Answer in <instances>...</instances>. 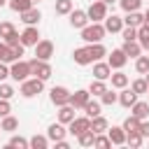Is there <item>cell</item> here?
<instances>
[{
    "label": "cell",
    "instance_id": "obj_1",
    "mask_svg": "<svg viewBox=\"0 0 149 149\" xmlns=\"http://www.w3.org/2000/svg\"><path fill=\"white\" fill-rule=\"evenodd\" d=\"M105 33H107V30H105V26L93 21L91 26H84V28H81V40H84V42H88V44H93V42H100V40L105 37Z\"/></svg>",
    "mask_w": 149,
    "mask_h": 149
},
{
    "label": "cell",
    "instance_id": "obj_2",
    "mask_svg": "<svg viewBox=\"0 0 149 149\" xmlns=\"http://www.w3.org/2000/svg\"><path fill=\"white\" fill-rule=\"evenodd\" d=\"M28 74H33V72H30V61L26 63V61L19 58V61L12 63V68H9V77H12L14 81H26Z\"/></svg>",
    "mask_w": 149,
    "mask_h": 149
},
{
    "label": "cell",
    "instance_id": "obj_3",
    "mask_svg": "<svg viewBox=\"0 0 149 149\" xmlns=\"http://www.w3.org/2000/svg\"><path fill=\"white\" fill-rule=\"evenodd\" d=\"M42 88H44V79H37V77H33V79H26V81H21V95H23V98H33V95L42 93Z\"/></svg>",
    "mask_w": 149,
    "mask_h": 149
},
{
    "label": "cell",
    "instance_id": "obj_4",
    "mask_svg": "<svg viewBox=\"0 0 149 149\" xmlns=\"http://www.w3.org/2000/svg\"><path fill=\"white\" fill-rule=\"evenodd\" d=\"M30 72H33L37 79H44V81H47V79L51 77V65H49L47 61H42V58L35 56V58L30 61Z\"/></svg>",
    "mask_w": 149,
    "mask_h": 149
},
{
    "label": "cell",
    "instance_id": "obj_5",
    "mask_svg": "<svg viewBox=\"0 0 149 149\" xmlns=\"http://www.w3.org/2000/svg\"><path fill=\"white\" fill-rule=\"evenodd\" d=\"M86 14H88V19H91V21L100 23V21H105V19H107V5H105L102 0H95V2L86 9Z\"/></svg>",
    "mask_w": 149,
    "mask_h": 149
},
{
    "label": "cell",
    "instance_id": "obj_6",
    "mask_svg": "<svg viewBox=\"0 0 149 149\" xmlns=\"http://www.w3.org/2000/svg\"><path fill=\"white\" fill-rule=\"evenodd\" d=\"M70 91L65 88V86H54L51 91H49V98H51V102L56 105V107H61V105H68L70 102Z\"/></svg>",
    "mask_w": 149,
    "mask_h": 149
},
{
    "label": "cell",
    "instance_id": "obj_7",
    "mask_svg": "<svg viewBox=\"0 0 149 149\" xmlns=\"http://www.w3.org/2000/svg\"><path fill=\"white\" fill-rule=\"evenodd\" d=\"M35 56L42 58V61H49V58L54 56V42H51V40H40V42L35 44Z\"/></svg>",
    "mask_w": 149,
    "mask_h": 149
},
{
    "label": "cell",
    "instance_id": "obj_8",
    "mask_svg": "<svg viewBox=\"0 0 149 149\" xmlns=\"http://www.w3.org/2000/svg\"><path fill=\"white\" fill-rule=\"evenodd\" d=\"M107 63H109V68H112V70H121V68L128 63V56H126V51H123V49H114V51L109 54Z\"/></svg>",
    "mask_w": 149,
    "mask_h": 149
},
{
    "label": "cell",
    "instance_id": "obj_9",
    "mask_svg": "<svg viewBox=\"0 0 149 149\" xmlns=\"http://www.w3.org/2000/svg\"><path fill=\"white\" fill-rule=\"evenodd\" d=\"M68 126H70V130H68V133H72V135H81L84 130H88V128H91V119H88V116H79V119L74 116Z\"/></svg>",
    "mask_w": 149,
    "mask_h": 149
},
{
    "label": "cell",
    "instance_id": "obj_10",
    "mask_svg": "<svg viewBox=\"0 0 149 149\" xmlns=\"http://www.w3.org/2000/svg\"><path fill=\"white\" fill-rule=\"evenodd\" d=\"M40 42V30L35 28V26H28L23 33H21V44L23 47H35Z\"/></svg>",
    "mask_w": 149,
    "mask_h": 149
},
{
    "label": "cell",
    "instance_id": "obj_11",
    "mask_svg": "<svg viewBox=\"0 0 149 149\" xmlns=\"http://www.w3.org/2000/svg\"><path fill=\"white\" fill-rule=\"evenodd\" d=\"M88 14L84 12V9H72L70 12V26L72 28H84V26H88Z\"/></svg>",
    "mask_w": 149,
    "mask_h": 149
},
{
    "label": "cell",
    "instance_id": "obj_12",
    "mask_svg": "<svg viewBox=\"0 0 149 149\" xmlns=\"http://www.w3.org/2000/svg\"><path fill=\"white\" fill-rule=\"evenodd\" d=\"M88 100H91V93L84 91V88H81V91H74V93L70 95V105H72L74 109H84V105H86Z\"/></svg>",
    "mask_w": 149,
    "mask_h": 149
},
{
    "label": "cell",
    "instance_id": "obj_13",
    "mask_svg": "<svg viewBox=\"0 0 149 149\" xmlns=\"http://www.w3.org/2000/svg\"><path fill=\"white\" fill-rule=\"evenodd\" d=\"M72 58H74L77 65H88V63H93V56H91L88 47H79V49H74V51H72Z\"/></svg>",
    "mask_w": 149,
    "mask_h": 149
},
{
    "label": "cell",
    "instance_id": "obj_14",
    "mask_svg": "<svg viewBox=\"0 0 149 149\" xmlns=\"http://www.w3.org/2000/svg\"><path fill=\"white\" fill-rule=\"evenodd\" d=\"M123 26H126V23H123V19H121V16H116V14H112V16H107V19H105V30H107V33H121V30H123Z\"/></svg>",
    "mask_w": 149,
    "mask_h": 149
},
{
    "label": "cell",
    "instance_id": "obj_15",
    "mask_svg": "<svg viewBox=\"0 0 149 149\" xmlns=\"http://www.w3.org/2000/svg\"><path fill=\"white\" fill-rule=\"evenodd\" d=\"M107 135H109V140H112V144H126V130H123V126H112V128H107Z\"/></svg>",
    "mask_w": 149,
    "mask_h": 149
},
{
    "label": "cell",
    "instance_id": "obj_16",
    "mask_svg": "<svg viewBox=\"0 0 149 149\" xmlns=\"http://www.w3.org/2000/svg\"><path fill=\"white\" fill-rule=\"evenodd\" d=\"M119 102H121L123 107H133V105L137 102V93H135L133 88H121V93H119Z\"/></svg>",
    "mask_w": 149,
    "mask_h": 149
},
{
    "label": "cell",
    "instance_id": "obj_17",
    "mask_svg": "<svg viewBox=\"0 0 149 149\" xmlns=\"http://www.w3.org/2000/svg\"><path fill=\"white\" fill-rule=\"evenodd\" d=\"M123 51H126V56H130V58H137L144 49L140 47V42L137 40H128V42H123V47H121Z\"/></svg>",
    "mask_w": 149,
    "mask_h": 149
},
{
    "label": "cell",
    "instance_id": "obj_18",
    "mask_svg": "<svg viewBox=\"0 0 149 149\" xmlns=\"http://www.w3.org/2000/svg\"><path fill=\"white\" fill-rule=\"evenodd\" d=\"M93 77L95 79H109L112 77V68H109V63H95L93 65Z\"/></svg>",
    "mask_w": 149,
    "mask_h": 149
},
{
    "label": "cell",
    "instance_id": "obj_19",
    "mask_svg": "<svg viewBox=\"0 0 149 149\" xmlns=\"http://www.w3.org/2000/svg\"><path fill=\"white\" fill-rule=\"evenodd\" d=\"M72 119H74V107H72L70 102H68V105H61V107H58V121L65 126V123H70Z\"/></svg>",
    "mask_w": 149,
    "mask_h": 149
},
{
    "label": "cell",
    "instance_id": "obj_20",
    "mask_svg": "<svg viewBox=\"0 0 149 149\" xmlns=\"http://www.w3.org/2000/svg\"><path fill=\"white\" fill-rule=\"evenodd\" d=\"M65 133H68V130H65V128H63V123L58 121V123H51V126H49L47 137H49L51 142H58V140H63V137H65Z\"/></svg>",
    "mask_w": 149,
    "mask_h": 149
},
{
    "label": "cell",
    "instance_id": "obj_21",
    "mask_svg": "<svg viewBox=\"0 0 149 149\" xmlns=\"http://www.w3.org/2000/svg\"><path fill=\"white\" fill-rule=\"evenodd\" d=\"M40 19H42V14H40V9H35V7H30V9H26V12L21 14V21H23L26 26H35Z\"/></svg>",
    "mask_w": 149,
    "mask_h": 149
},
{
    "label": "cell",
    "instance_id": "obj_22",
    "mask_svg": "<svg viewBox=\"0 0 149 149\" xmlns=\"http://www.w3.org/2000/svg\"><path fill=\"white\" fill-rule=\"evenodd\" d=\"M123 23H126V26H133V28H140V26L144 23V14H140L137 9H135V12H126Z\"/></svg>",
    "mask_w": 149,
    "mask_h": 149
},
{
    "label": "cell",
    "instance_id": "obj_23",
    "mask_svg": "<svg viewBox=\"0 0 149 149\" xmlns=\"http://www.w3.org/2000/svg\"><path fill=\"white\" fill-rule=\"evenodd\" d=\"M107 128H109V126H107V119H105V116H100V114H98V116H93V119H91V130H93L95 135H98V133H105Z\"/></svg>",
    "mask_w": 149,
    "mask_h": 149
},
{
    "label": "cell",
    "instance_id": "obj_24",
    "mask_svg": "<svg viewBox=\"0 0 149 149\" xmlns=\"http://www.w3.org/2000/svg\"><path fill=\"white\" fill-rule=\"evenodd\" d=\"M130 109H133V116H137L140 121L149 116V105H147V102H140V100H137V102H135Z\"/></svg>",
    "mask_w": 149,
    "mask_h": 149
},
{
    "label": "cell",
    "instance_id": "obj_25",
    "mask_svg": "<svg viewBox=\"0 0 149 149\" xmlns=\"http://www.w3.org/2000/svg\"><path fill=\"white\" fill-rule=\"evenodd\" d=\"M137 42H140V47H142L144 51H149V28H147L144 23L137 28Z\"/></svg>",
    "mask_w": 149,
    "mask_h": 149
},
{
    "label": "cell",
    "instance_id": "obj_26",
    "mask_svg": "<svg viewBox=\"0 0 149 149\" xmlns=\"http://www.w3.org/2000/svg\"><path fill=\"white\" fill-rule=\"evenodd\" d=\"M112 86L114 88H126L128 86V74H123V72H112Z\"/></svg>",
    "mask_w": 149,
    "mask_h": 149
},
{
    "label": "cell",
    "instance_id": "obj_27",
    "mask_svg": "<svg viewBox=\"0 0 149 149\" xmlns=\"http://www.w3.org/2000/svg\"><path fill=\"white\" fill-rule=\"evenodd\" d=\"M19 128V119H14V116H2V123H0V130H7V133H14Z\"/></svg>",
    "mask_w": 149,
    "mask_h": 149
},
{
    "label": "cell",
    "instance_id": "obj_28",
    "mask_svg": "<svg viewBox=\"0 0 149 149\" xmlns=\"http://www.w3.org/2000/svg\"><path fill=\"white\" fill-rule=\"evenodd\" d=\"M33 7V0H9V9H14V12H19V14H23L26 9H30Z\"/></svg>",
    "mask_w": 149,
    "mask_h": 149
},
{
    "label": "cell",
    "instance_id": "obj_29",
    "mask_svg": "<svg viewBox=\"0 0 149 149\" xmlns=\"http://www.w3.org/2000/svg\"><path fill=\"white\" fill-rule=\"evenodd\" d=\"M77 140H79L81 147H93V142H95V133L88 128V130H84L81 135H77Z\"/></svg>",
    "mask_w": 149,
    "mask_h": 149
},
{
    "label": "cell",
    "instance_id": "obj_30",
    "mask_svg": "<svg viewBox=\"0 0 149 149\" xmlns=\"http://www.w3.org/2000/svg\"><path fill=\"white\" fill-rule=\"evenodd\" d=\"M88 51H91V56H93V61H100L102 56H107V49L100 44V42H93L91 47H88Z\"/></svg>",
    "mask_w": 149,
    "mask_h": 149
},
{
    "label": "cell",
    "instance_id": "obj_31",
    "mask_svg": "<svg viewBox=\"0 0 149 149\" xmlns=\"http://www.w3.org/2000/svg\"><path fill=\"white\" fill-rule=\"evenodd\" d=\"M105 91H107V84L102 79H93L91 86H88V93H93V95H102Z\"/></svg>",
    "mask_w": 149,
    "mask_h": 149
},
{
    "label": "cell",
    "instance_id": "obj_32",
    "mask_svg": "<svg viewBox=\"0 0 149 149\" xmlns=\"http://www.w3.org/2000/svg\"><path fill=\"white\" fill-rule=\"evenodd\" d=\"M0 61H2V63H14L12 47H9L7 42H0Z\"/></svg>",
    "mask_w": 149,
    "mask_h": 149
},
{
    "label": "cell",
    "instance_id": "obj_33",
    "mask_svg": "<svg viewBox=\"0 0 149 149\" xmlns=\"http://www.w3.org/2000/svg\"><path fill=\"white\" fill-rule=\"evenodd\" d=\"M84 112H86V116H88V119L98 116V114H100V102H95V100H88V102L84 105Z\"/></svg>",
    "mask_w": 149,
    "mask_h": 149
},
{
    "label": "cell",
    "instance_id": "obj_34",
    "mask_svg": "<svg viewBox=\"0 0 149 149\" xmlns=\"http://www.w3.org/2000/svg\"><path fill=\"white\" fill-rule=\"evenodd\" d=\"M135 70L140 72V74H147L149 72V56H137V61H135Z\"/></svg>",
    "mask_w": 149,
    "mask_h": 149
},
{
    "label": "cell",
    "instance_id": "obj_35",
    "mask_svg": "<svg viewBox=\"0 0 149 149\" xmlns=\"http://www.w3.org/2000/svg\"><path fill=\"white\" fill-rule=\"evenodd\" d=\"M123 130H126V133H133V130H140V119L130 114V116H128V119L123 121Z\"/></svg>",
    "mask_w": 149,
    "mask_h": 149
},
{
    "label": "cell",
    "instance_id": "obj_36",
    "mask_svg": "<svg viewBox=\"0 0 149 149\" xmlns=\"http://www.w3.org/2000/svg\"><path fill=\"white\" fill-rule=\"evenodd\" d=\"M30 147H33V149H47V147H49V137L35 135V137H30Z\"/></svg>",
    "mask_w": 149,
    "mask_h": 149
},
{
    "label": "cell",
    "instance_id": "obj_37",
    "mask_svg": "<svg viewBox=\"0 0 149 149\" xmlns=\"http://www.w3.org/2000/svg\"><path fill=\"white\" fill-rule=\"evenodd\" d=\"M56 14H70L72 12V0H56Z\"/></svg>",
    "mask_w": 149,
    "mask_h": 149
},
{
    "label": "cell",
    "instance_id": "obj_38",
    "mask_svg": "<svg viewBox=\"0 0 149 149\" xmlns=\"http://www.w3.org/2000/svg\"><path fill=\"white\" fill-rule=\"evenodd\" d=\"M100 102L102 105H114V102H119V93H114V91H105L102 95H100Z\"/></svg>",
    "mask_w": 149,
    "mask_h": 149
},
{
    "label": "cell",
    "instance_id": "obj_39",
    "mask_svg": "<svg viewBox=\"0 0 149 149\" xmlns=\"http://www.w3.org/2000/svg\"><path fill=\"white\" fill-rule=\"evenodd\" d=\"M7 147H19V149H26V147H30V140H26V137H21V135H14V137L7 142Z\"/></svg>",
    "mask_w": 149,
    "mask_h": 149
},
{
    "label": "cell",
    "instance_id": "obj_40",
    "mask_svg": "<svg viewBox=\"0 0 149 149\" xmlns=\"http://www.w3.org/2000/svg\"><path fill=\"white\" fill-rule=\"evenodd\" d=\"M142 140H144V137H142V133H140V130H133V133H128V135H126V142H128L130 147H140V144H142Z\"/></svg>",
    "mask_w": 149,
    "mask_h": 149
},
{
    "label": "cell",
    "instance_id": "obj_41",
    "mask_svg": "<svg viewBox=\"0 0 149 149\" xmlns=\"http://www.w3.org/2000/svg\"><path fill=\"white\" fill-rule=\"evenodd\" d=\"M14 33H16V28H14V26H12L9 21H2V23H0V37H2V40L12 37Z\"/></svg>",
    "mask_w": 149,
    "mask_h": 149
},
{
    "label": "cell",
    "instance_id": "obj_42",
    "mask_svg": "<svg viewBox=\"0 0 149 149\" xmlns=\"http://www.w3.org/2000/svg\"><path fill=\"white\" fill-rule=\"evenodd\" d=\"M119 5H121L123 12H135V9H140L142 0H119Z\"/></svg>",
    "mask_w": 149,
    "mask_h": 149
},
{
    "label": "cell",
    "instance_id": "obj_43",
    "mask_svg": "<svg viewBox=\"0 0 149 149\" xmlns=\"http://www.w3.org/2000/svg\"><path fill=\"white\" fill-rule=\"evenodd\" d=\"M130 88L140 95V93H147V88H149V84H147V79H135L133 84H130Z\"/></svg>",
    "mask_w": 149,
    "mask_h": 149
},
{
    "label": "cell",
    "instance_id": "obj_44",
    "mask_svg": "<svg viewBox=\"0 0 149 149\" xmlns=\"http://www.w3.org/2000/svg\"><path fill=\"white\" fill-rule=\"evenodd\" d=\"M93 147H100V149H107V147H112V140H109V135L105 137L102 133H98V135H95V142H93Z\"/></svg>",
    "mask_w": 149,
    "mask_h": 149
},
{
    "label": "cell",
    "instance_id": "obj_45",
    "mask_svg": "<svg viewBox=\"0 0 149 149\" xmlns=\"http://www.w3.org/2000/svg\"><path fill=\"white\" fill-rule=\"evenodd\" d=\"M121 35H123V42H128V40H137V28H133V26H123Z\"/></svg>",
    "mask_w": 149,
    "mask_h": 149
},
{
    "label": "cell",
    "instance_id": "obj_46",
    "mask_svg": "<svg viewBox=\"0 0 149 149\" xmlns=\"http://www.w3.org/2000/svg\"><path fill=\"white\" fill-rule=\"evenodd\" d=\"M14 95V88L9 86V84H0V98H5V100H9Z\"/></svg>",
    "mask_w": 149,
    "mask_h": 149
},
{
    "label": "cell",
    "instance_id": "obj_47",
    "mask_svg": "<svg viewBox=\"0 0 149 149\" xmlns=\"http://www.w3.org/2000/svg\"><path fill=\"white\" fill-rule=\"evenodd\" d=\"M9 112H12V105H9V100L0 98V116H7Z\"/></svg>",
    "mask_w": 149,
    "mask_h": 149
},
{
    "label": "cell",
    "instance_id": "obj_48",
    "mask_svg": "<svg viewBox=\"0 0 149 149\" xmlns=\"http://www.w3.org/2000/svg\"><path fill=\"white\" fill-rule=\"evenodd\" d=\"M12 56H14V61H19L23 56V44H14L12 47Z\"/></svg>",
    "mask_w": 149,
    "mask_h": 149
},
{
    "label": "cell",
    "instance_id": "obj_49",
    "mask_svg": "<svg viewBox=\"0 0 149 149\" xmlns=\"http://www.w3.org/2000/svg\"><path fill=\"white\" fill-rule=\"evenodd\" d=\"M140 133H142V137H149V121H140Z\"/></svg>",
    "mask_w": 149,
    "mask_h": 149
},
{
    "label": "cell",
    "instance_id": "obj_50",
    "mask_svg": "<svg viewBox=\"0 0 149 149\" xmlns=\"http://www.w3.org/2000/svg\"><path fill=\"white\" fill-rule=\"evenodd\" d=\"M7 77H9V68H7V63H2V61H0V81H2V79H7Z\"/></svg>",
    "mask_w": 149,
    "mask_h": 149
},
{
    "label": "cell",
    "instance_id": "obj_51",
    "mask_svg": "<svg viewBox=\"0 0 149 149\" xmlns=\"http://www.w3.org/2000/svg\"><path fill=\"white\" fill-rule=\"evenodd\" d=\"M56 147H58V149H68V142H65V140H58Z\"/></svg>",
    "mask_w": 149,
    "mask_h": 149
},
{
    "label": "cell",
    "instance_id": "obj_52",
    "mask_svg": "<svg viewBox=\"0 0 149 149\" xmlns=\"http://www.w3.org/2000/svg\"><path fill=\"white\" fill-rule=\"evenodd\" d=\"M102 2H105V5H114L116 0H102Z\"/></svg>",
    "mask_w": 149,
    "mask_h": 149
},
{
    "label": "cell",
    "instance_id": "obj_53",
    "mask_svg": "<svg viewBox=\"0 0 149 149\" xmlns=\"http://www.w3.org/2000/svg\"><path fill=\"white\" fill-rule=\"evenodd\" d=\"M144 19H149V7H147V12H144Z\"/></svg>",
    "mask_w": 149,
    "mask_h": 149
},
{
    "label": "cell",
    "instance_id": "obj_54",
    "mask_svg": "<svg viewBox=\"0 0 149 149\" xmlns=\"http://www.w3.org/2000/svg\"><path fill=\"white\" fill-rule=\"evenodd\" d=\"M144 26H147V28H149V19H144Z\"/></svg>",
    "mask_w": 149,
    "mask_h": 149
},
{
    "label": "cell",
    "instance_id": "obj_55",
    "mask_svg": "<svg viewBox=\"0 0 149 149\" xmlns=\"http://www.w3.org/2000/svg\"><path fill=\"white\" fill-rule=\"evenodd\" d=\"M144 79H147V84H149V72H147V77H144Z\"/></svg>",
    "mask_w": 149,
    "mask_h": 149
},
{
    "label": "cell",
    "instance_id": "obj_56",
    "mask_svg": "<svg viewBox=\"0 0 149 149\" xmlns=\"http://www.w3.org/2000/svg\"><path fill=\"white\" fill-rule=\"evenodd\" d=\"M2 5H5V0H0V7H2Z\"/></svg>",
    "mask_w": 149,
    "mask_h": 149
},
{
    "label": "cell",
    "instance_id": "obj_57",
    "mask_svg": "<svg viewBox=\"0 0 149 149\" xmlns=\"http://www.w3.org/2000/svg\"><path fill=\"white\" fill-rule=\"evenodd\" d=\"M33 2H40V0H33Z\"/></svg>",
    "mask_w": 149,
    "mask_h": 149
},
{
    "label": "cell",
    "instance_id": "obj_58",
    "mask_svg": "<svg viewBox=\"0 0 149 149\" xmlns=\"http://www.w3.org/2000/svg\"><path fill=\"white\" fill-rule=\"evenodd\" d=\"M147 93H149V88H147Z\"/></svg>",
    "mask_w": 149,
    "mask_h": 149
}]
</instances>
